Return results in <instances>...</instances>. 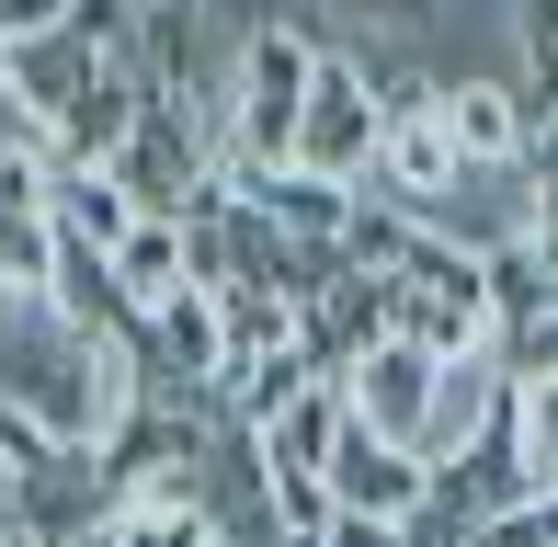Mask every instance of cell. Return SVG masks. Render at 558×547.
Instances as JSON below:
<instances>
[{
	"label": "cell",
	"instance_id": "cell-9",
	"mask_svg": "<svg viewBox=\"0 0 558 547\" xmlns=\"http://www.w3.org/2000/svg\"><path fill=\"white\" fill-rule=\"evenodd\" d=\"M46 229H58V240H81V252H114V240L137 229V194H125L114 171H92V160H58V194H46Z\"/></svg>",
	"mask_w": 558,
	"mask_h": 547
},
{
	"label": "cell",
	"instance_id": "cell-15",
	"mask_svg": "<svg viewBox=\"0 0 558 547\" xmlns=\"http://www.w3.org/2000/svg\"><path fill=\"white\" fill-rule=\"evenodd\" d=\"M137 12H148V23H194V0H137Z\"/></svg>",
	"mask_w": 558,
	"mask_h": 547
},
{
	"label": "cell",
	"instance_id": "cell-12",
	"mask_svg": "<svg viewBox=\"0 0 558 547\" xmlns=\"http://www.w3.org/2000/svg\"><path fill=\"white\" fill-rule=\"evenodd\" d=\"M69 12H81V0H0V58H12V46L69 35Z\"/></svg>",
	"mask_w": 558,
	"mask_h": 547
},
{
	"label": "cell",
	"instance_id": "cell-5",
	"mask_svg": "<svg viewBox=\"0 0 558 547\" xmlns=\"http://www.w3.org/2000/svg\"><path fill=\"white\" fill-rule=\"evenodd\" d=\"M319 490H331V513H365V525H411L422 536V502H434V467L411 457V445H376L342 422L331 467H319Z\"/></svg>",
	"mask_w": 558,
	"mask_h": 547
},
{
	"label": "cell",
	"instance_id": "cell-10",
	"mask_svg": "<svg viewBox=\"0 0 558 547\" xmlns=\"http://www.w3.org/2000/svg\"><path fill=\"white\" fill-rule=\"evenodd\" d=\"M501 434H513L524 479L558 490V377H513V388H501Z\"/></svg>",
	"mask_w": 558,
	"mask_h": 547
},
{
	"label": "cell",
	"instance_id": "cell-8",
	"mask_svg": "<svg viewBox=\"0 0 558 547\" xmlns=\"http://www.w3.org/2000/svg\"><path fill=\"white\" fill-rule=\"evenodd\" d=\"M501 388H513V365H501V354H468V365H445V377H434V411H422V467L468 457V445L501 422Z\"/></svg>",
	"mask_w": 558,
	"mask_h": 547
},
{
	"label": "cell",
	"instance_id": "cell-2",
	"mask_svg": "<svg viewBox=\"0 0 558 547\" xmlns=\"http://www.w3.org/2000/svg\"><path fill=\"white\" fill-rule=\"evenodd\" d=\"M376 137H388V104H376L365 58H353V46H319V81H308V114H296V160L286 171H319V183H353V194H365Z\"/></svg>",
	"mask_w": 558,
	"mask_h": 547
},
{
	"label": "cell",
	"instance_id": "cell-7",
	"mask_svg": "<svg viewBox=\"0 0 558 547\" xmlns=\"http://www.w3.org/2000/svg\"><path fill=\"white\" fill-rule=\"evenodd\" d=\"M104 274H114V308H125V319H160L171 296L194 285V240L171 229V217H137V229L104 252Z\"/></svg>",
	"mask_w": 558,
	"mask_h": 547
},
{
	"label": "cell",
	"instance_id": "cell-11",
	"mask_svg": "<svg viewBox=\"0 0 558 547\" xmlns=\"http://www.w3.org/2000/svg\"><path fill=\"white\" fill-rule=\"evenodd\" d=\"M524 104H536V126L558 114V0H524Z\"/></svg>",
	"mask_w": 558,
	"mask_h": 547
},
{
	"label": "cell",
	"instance_id": "cell-4",
	"mask_svg": "<svg viewBox=\"0 0 558 547\" xmlns=\"http://www.w3.org/2000/svg\"><path fill=\"white\" fill-rule=\"evenodd\" d=\"M434 114H445V148L468 183H490V171H524V148H536V104H524V81H434Z\"/></svg>",
	"mask_w": 558,
	"mask_h": 547
},
{
	"label": "cell",
	"instance_id": "cell-1",
	"mask_svg": "<svg viewBox=\"0 0 558 547\" xmlns=\"http://www.w3.org/2000/svg\"><path fill=\"white\" fill-rule=\"evenodd\" d=\"M308 81H319V35L308 23H251L228 46V81H217V137H228V194L240 183H274L296 160V114H308Z\"/></svg>",
	"mask_w": 558,
	"mask_h": 547
},
{
	"label": "cell",
	"instance_id": "cell-3",
	"mask_svg": "<svg viewBox=\"0 0 558 547\" xmlns=\"http://www.w3.org/2000/svg\"><path fill=\"white\" fill-rule=\"evenodd\" d=\"M434 377H445V365L434 354H422V342H365V354H353L342 365V422H353V434H376V445H411V457H422V411H434Z\"/></svg>",
	"mask_w": 558,
	"mask_h": 547
},
{
	"label": "cell",
	"instance_id": "cell-6",
	"mask_svg": "<svg viewBox=\"0 0 558 547\" xmlns=\"http://www.w3.org/2000/svg\"><path fill=\"white\" fill-rule=\"evenodd\" d=\"M228 206H251L286 252H319L342 263V229H353V183H319V171H274V183H240Z\"/></svg>",
	"mask_w": 558,
	"mask_h": 547
},
{
	"label": "cell",
	"instance_id": "cell-13",
	"mask_svg": "<svg viewBox=\"0 0 558 547\" xmlns=\"http://www.w3.org/2000/svg\"><path fill=\"white\" fill-rule=\"evenodd\" d=\"M501 365H513V377H558V296H547L536 319H524L513 342H501Z\"/></svg>",
	"mask_w": 558,
	"mask_h": 547
},
{
	"label": "cell",
	"instance_id": "cell-14",
	"mask_svg": "<svg viewBox=\"0 0 558 547\" xmlns=\"http://www.w3.org/2000/svg\"><path fill=\"white\" fill-rule=\"evenodd\" d=\"M353 23H365V35H422V23H434V0H342Z\"/></svg>",
	"mask_w": 558,
	"mask_h": 547
}]
</instances>
